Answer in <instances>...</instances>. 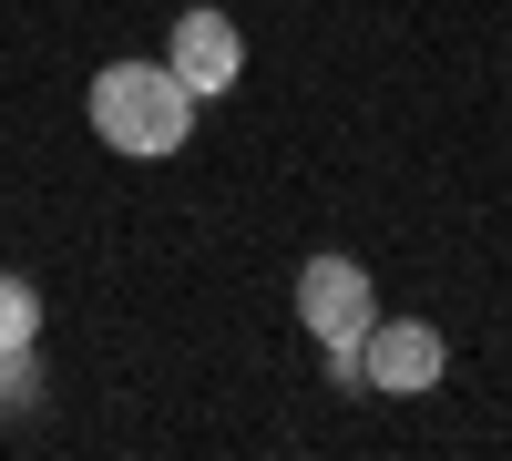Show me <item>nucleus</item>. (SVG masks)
I'll use <instances>...</instances> for the list:
<instances>
[{
  "instance_id": "1",
  "label": "nucleus",
  "mask_w": 512,
  "mask_h": 461,
  "mask_svg": "<svg viewBox=\"0 0 512 461\" xmlns=\"http://www.w3.org/2000/svg\"><path fill=\"white\" fill-rule=\"evenodd\" d=\"M82 113H93V134L113 154H134V164H164V154L195 144V93L164 62H103L93 93H82Z\"/></svg>"
},
{
  "instance_id": "2",
  "label": "nucleus",
  "mask_w": 512,
  "mask_h": 461,
  "mask_svg": "<svg viewBox=\"0 0 512 461\" xmlns=\"http://www.w3.org/2000/svg\"><path fill=\"white\" fill-rule=\"evenodd\" d=\"M441 369H451V339H441L431 318H390V308L369 318V339H359V380L369 390L420 400V390H441Z\"/></svg>"
},
{
  "instance_id": "3",
  "label": "nucleus",
  "mask_w": 512,
  "mask_h": 461,
  "mask_svg": "<svg viewBox=\"0 0 512 461\" xmlns=\"http://www.w3.org/2000/svg\"><path fill=\"white\" fill-rule=\"evenodd\" d=\"M297 318H308L318 349H359L369 318H379L369 267H359V257H308V267H297Z\"/></svg>"
},
{
  "instance_id": "4",
  "label": "nucleus",
  "mask_w": 512,
  "mask_h": 461,
  "mask_svg": "<svg viewBox=\"0 0 512 461\" xmlns=\"http://www.w3.org/2000/svg\"><path fill=\"white\" fill-rule=\"evenodd\" d=\"M164 72H175L195 103H226L236 82H246V31H236L226 11H185L175 41H164Z\"/></svg>"
},
{
  "instance_id": "5",
  "label": "nucleus",
  "mask_w": 512,
  "mask_h": 461,
  "mask_svg": "<svg viewBox=\"0 0 512 461\" xmlns=\"http://www.w3.org/2000/svg\"><path fill=\"white\" fill-rule=\"evenodd\" d=\"M21 339H41V287L0 277V349H21Z\"/></svg>"
},
{
  "instance_id": "6",
  "label": "nucleus",
  "mask_w": 512,
  "mask_h": 461,
  "mask_svg": "<svg viewBox=\"0 0 512 461\" xmlns=\"http://www.w3.org/2000/svg\"><path fill=\"white\" fill-rule=\"evenodd\" d=\"M31 400H41V339L0 349V410H31Z\"/></svg>"
}]
</instances>
